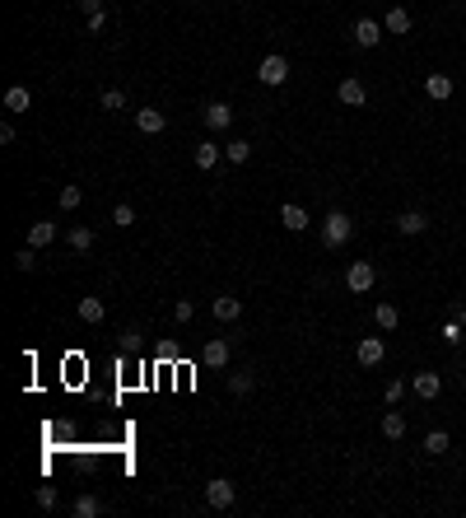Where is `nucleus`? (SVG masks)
<instances>
[{"label": "nucleus", "instance_id": "obj_1", "mask_svg": "<svg viewBox=\"0 0 466 518\" xmlns=\"http://www.w3.org/2000/svg\"><path fill=\"white\" fill-rule=\"evenodd\" d=\"M350 234H355V220H350L345 210H326V220H322V248H345Z\"/></svg>", "mask_w": 466, "mask_h": 518}, {"label": "nucleus", "instance_id": "obj_2", "mask_svg": "<svg viewBox=\"0 0 466 518\" xmlns=\"http://www.w3.org/2000/svg\"><path fill=\"white\" fill-rule=\"evenodd\" d=\"M256 79H261L266 89H280V84L289 79V61L280 57V52H271V57L261 61V66H256Z\"/></svg>", "mask_w": 466, "mask_h": 518}, {"label": "nucleus", "instance_id": "obj_3", "mask_svg": "<svg viewBox=\"0 0 466 518\" xmlns=\"http://www.w3.org/2000/svg\"><path fill=\"white\" fill-rule=\"evenodd\" d=\"M373 281H377V266H373V261H350L345 285H350L355 294H368V290H373Z\"/></svg>", "mask_w": 466, "mask_h": 518}, {"label": "nucleus", "instance_id": "obj_4", "mask_svg": "<svg viewBox=\"0 0 466 518\" xmlns=\"http://www.w3.org/2000/svg\"><path fill=\"white\" fill-rule=\"evenodd\" d=\"M233 500H238V490H233V481H224V476H215V481L205 485V505L210 509H233Z\"/></svg>", "mask_w": 466, "mask_h": 518}, {"label": "nucleus", "instance_id": "obj_5", "mask_svg": "<svg viewBox=\"0 0 466 518\" xmlns=\"http://www.w3.org/2000/svg\"><path fill=\"white\" fill-rule=\"evenodd\" d=\"M382 355H387V346H382V337H364L355 346V360L364 364V369H373V364H382Z\"/></svg>", "mask_w": 466, "mask_h": 518}, {"label": "nucleus", "instance_id": "obj_6", "mask_svg": "<svg viewBox=\"0 0 466 518\" xmlns=\"http://www.w3.org/2000/svg\"><path fill=\"white\" fill-rule=\"evenodd\" d=\"M280 225H285L289 234H303V229H308V210H303L299 201H285L280 205Z\"/></svg>", "mask_w": 466, "mask_h": 518}, {"label": "nucleus", "instance_id": "obj_7", "mask_svg": "<svg viewBox=\"0 0 466 518\" xmlns=\"http://www.w3.org/2000/svg\"><path fill=\"white\" fill-rule=\"evenodd\" d=\"M411 388H415V393L424 397V402H433V397L443 393V378H438V373H433V369H420V373H415V378H411Z\"/></svg>", "mask_w": 466, "mask_h": 518}, {"label": "nucleus", "instance_id": "obj_8", "mask_svg": "<svg viewBox=\"0 0 466 518\" xmlns=\"http://www.w3.org/2000/svg\"><path fill=\"white\" fill-rule=\"evenodd\" d=\"M336 98H341L345 108H359V103L368 98V89H364V79H355V75H350V79H341V89H336Z\"/></svg>", "mask_w": 466, "mask_h": 518}, {"label": "nucleus", "instance_id": "obj_9", "mask_svg": "<svg viewBox=\"0 0 466 518\" xmlns=\"http://www.w3.org/2000/svg\"><path fill=\"white\" fill-rule=\"evenodd\" d=\"M200 360L210 364V369H224V364H229V341L210 337V341H205V350H200Z\"/></svg>", "mask_w": 466, "mask_h": 518}, {"label": "nucleus", "instance_id": "obj_10", "mask_svg": "<svg viewBox=\"0 0 466 518\" xmlns=\"http://www.w3.org/2000/svg\"><path fill=\"white\" fill-rule=\"evenodd\" d=\"M424 229H429V220H424V210H401V215H397V234L415 238V234H424Z\"/></svg>", "mask_w": 466, "mask_h": 518}, {"label": "nucleus", "instance_id": "obj_11", "mask_svg": "<svg viewBox=\"0 0 466 518\" xmlns=\"http://www.w3.org/2000/svg\"><path fill=\"white\" fill-rule=\"evenodd\" d=\"M382 33H387V28H382L377 19H359L355 23V43L359 47H377V43H382Z\"/></svg>", "mask_w": 466, "mask_h": 518}, {"label": "nucleus", "instance_id": "obj_12", "mask_svg": "<svg viewBox=\"0 0 466 518\" xmlns=\"http://www.w3.org/2000/svg\"><path fill=\"white\" fill-rule=\"evenodd\" d=\"M210 308H215V317H220V322H238V317H243V299H233V294H220Z\"/></svg>", "mask_w": 466, "mask_h": 518}, {"label": "nucleus", "instance_id": "obj_13", "mask_svg": "<svg viewBox=\"0 0 466 518\" xmlns=\"http://www.w3.org/2000/svg\"><path fill=\"white\" fill-rule=\"evenodd\" d=\"M205 126H210V131H229L233 126V108L229 103H210V108H205Z\"/></svg>", "mask_w": 466, "mask_h": 518}, {"label": "nucleus", "instance_id": "obj_14", "mask_svg": "<svg viewBox=\"0 0 466 518\" xmlns=\"http://www.w3.org/2000/svg\"><path fill=\"white\" fill-rule=\"evenodd\" d=\"M47 243H56V225L52 220H33L28 225V248H47Z\"/></svg>", "mask_w": 466, "mask_h": 518}, {"label": "nucleus", "instance_id": "obj_15", "mask_svg": "<svg viewBox=\"0 0 466 518\" xmlns=\"http://www.w3.org/2000/svg\"><path fill=\"white\" fill-rule=\"evenodd\" d=\"M135 126H140L144 135H159V131L168 126V117L159 113V108H140V113H135Z\"/></svg>", "mask_w": 466, "mask_h": 518}, {"label": "nucleus", "instance_id": "obj_16", "mask_svg": "<svg viewBox=\"0 0 466 518\" xmlns=\"http://www.w3.org/2000/svg\"><path fill=\"white\" fill-rule=\"evenodd\" d=\"M28 103H33L28 84H10V89H5V108H10V113H28Z\"/></svg>", "mask_w": 466, "mask_h": 518}, {"label": "nucleus", "instance_id": "obj_17", "mask_svg": "<svg viewBox=\"0 0 466 518\" xmlns=\"http://www.w3.org/2000/svg\"><path fill=\"white\" fill-rule=\"evenodd\" d=\"M382 28H387V33H411V10H401V5H392L387 10V19H382Z\"/></svg>", "mask_w": 466, "mask_h": 518}, {"label": "nucleus", "instance_id": "obj_18", "mask_svg": "<svg viewBox=\"0 0 466 518\" xmlns=\"http://www.w3.org/2000/svg\"><path fill=\"white\" fill-rule=\"evenodd\" d=\"M424 94H429V98H453V79L448 75H424Z\"/></svg>", "mask_w": 466, "mask_h": 518}, {"label": "nucleus", "instance_id": "obj_19", "mask_svg": "<svg viewBox=\"0 0 466 518\" xmlns=\"http://www.w3.org/2000/svg\"><path fill=\"white\" fill-rule=\"evenodd\" d=\"M220 154H224V150L215 145V140H200L191 159H196V169H215V164H220Z\"/></svg>", "mask_w": 466, "mask_h": 518}, {"label": "nucleus", "instance_id": "obj_20", "mask_svg": "<svg viewBox=\"0 0 466 518\" xmlns=\"http://www.w3.org/2000/svg\"><path fill=\"white\" fill-rule=\"evenodd\" d=\"M79 317H84V322H103V317H108V304H103L98 294H89V299H79Z\"/></svg>", "mask_w": 466, "mask_h": 518}, {"label": "nucleus", "instance_id": "obj_21", "mask_svg": "<svg viewBox=\"0 0 466 518\" xmlns=\"http://www.w3.org/2000/svg\"><path fill=\"white\" fill-rule=\"evenodd\" d=\"M70 514H75V518H98L103 514V500L98 495H79L75 505H70Z\"/></svg>", "mask_w": 466, "mask_h": 518}, {"label": "nucleus", "instance_id": "obj_22", "mask_svg": "<svg viewBox=\"0 0 466 518\" xmlns=\"http://www.w3.org/2000/svg\"><path fill=\"white\" fill-rule=\"evenodd\" d=\"M382 434H387V439H406V416H401V411H387V416H382Z\"/></svg>", "mask_w": 466, "mask_h": 518}, {"label": "nucleus", "instance_id": "obj_23", "mask_svg": "<svg viewBox=\"0 0 466 518\" xmlns=\"http://www.w3.org/2000/svg\"><path fill=\"white\" fill-rule=\"evenodd\" d=\"M224 159H229V164H247V159H252V145H247V140H229V145H224Z\"/></svg>", "mask_w": 466, "mask_h": 518}, {"label": "nucleus", "instance_id": "obj_24", "mask_svg": "<svg viewBox=\"0 0 466 518\" xmlns=\"http://www.w3.org/2000/svg\"><path fill=\"white\" fill-rule=\"evenodd\" d=\"M373 322L382 327V332H392V327L401 322V313H397V308H392V304H377V308H373Z\"/></svg>", "mask_w": 466, "mask_h": 518}, {"label": "nucleus", "instance_id": "obj_25", "mask_svg": "<svg viewBox=\"0 0 466 518\" xmlns=\"http://www.w3.org/2000/svg\"><path fill=\"white\" fill-rule=\"evenodd\" d=\"M14 271H23V276L38 271V248H19V252H14Z\"/></svg>", "mask_w": 466, "mask_h": 518}, {"label": "nucleus", "instance_id": "obj_26", "mask_svg": "<svg viewBox=\"0 0 466 518\" xmlns=\"http://www.w3.org/2000/svg\"><path fill=\"white\" fill-rule=\"evenodd\" d=\"M424 453H433V458H443V453H448V434H443V429L424 434Z\"/></svg>", "mask_w": 466, "mask_h": 518}, {"label": "nucleus", "instance_id": "obj_27", "mask_svg": "<svg viewBox=\"0 0 466 518\" xmlns=\"http://www.w3.org/2000/svg\"><path fill=\"white\" fill-rule=\"evenodd\" d=\"M70 248H75V252H89L93 248V229H84V225L70 229Z\"/></svg>", "mask_w": 466, "mask_h": 518}, {"label": "nucleus", "instance_id": "obj_28", "mask_svg": "<svg viewBox=\"0 0 466 518\" xmlns=\"http://www.w3.org/2000/svg\"><path fill=\"white\" fill-rule=\"evenodd\" d=\"M112 225H117V229H131L135 225V210H131V205H112Z\"/></svg>", "mask_w": 466, "mask_h": 518}, {"label": "nucleus", "instance_id": "obj_29", "mask_svg": "<svg viewBox=\"0 0 466 518\" xmlns=\"http://www.w3.org/2000/svg\"><path fill=\"white\" fill-rule=\"evenodd\" d=\"M56 201H61V210H79L84 192H79V187H61V196H56Z\"/></svg>", "mask_w": 466, "mask_h": 518}, {"label": "nucleus", "instance_id": "obj_30", "mask_svg": "<svg viewBox=\"0 0 466 518\" xmlns=\"http://www.w3.org/2000/svg\"><path fill=\"white\" fill-rule=\"evenodd\" d=\"M38 509H56V505H61V495H56V485H38Z\"/></svg>", "mask_w": 466, "mask_h": 518}, {"label": "nucleus", "instance_id": "obj_31", "mask_svg": "<svg viewBox=\"0 0 466 518\" xmlns=\"http://www.w3.org/2000/svg\"><path fill=\"white\" fill-rule=\"evenodd\" d=\"M103 108H108V113H122V108H126V94L122 89H103Z\"/></svg>", "mask_w": 466, "mask_h": 518}, {"label": "nucleus", "instance_id": "obj_32", "mask_svg": "<svg viewBox=\"0 0 466 518\" xmlns=\"http://www.w3.org/2000/svg\"><path fill=\"white\" fill-rule=\"evenodd\" d=\"M229 388H233L238 397H243V393H252V388H256V378H252V373H233V378H229Z\"/></svg>", "mask_w": 466, "mask_h": 518}, {"label": "nucleus", "instance_id": "obj_33", "mask_svg": "<svg viewBox=\"0 0 466 518\" xmlns=\"http://www.w3.org/2000/svg\"><path fill=\"white\" fill-rule=\"evenodd\" d=\"M173 317H178V322H191V317H196V304H191V299H178V308H173Z\"/></svg>", "mask_w": 466, "mask_h": 518}, {"label": "nucleus", "instance_id": "obj_34", "mask_svg": "<svg viewBox=\"0 0 466 518\" xmlns=\"http://www.w3.org/2000/svg\"><path fill=\"white\" fill-rule=\"evenodd\" d=\"M401 393H406V383H401V378H392V383L382 388V397H387V402H401Z\"/></svg>", "mask_w": 466, "mask_h": 518}, {"label": "nucleus", "instance_id": "obj_35", "mask_svg": "<svg viewBox=\"0 0 466 518\" xmlns=\"http://www.w3.org/2000/svg\"><path fill=\"white\" fill-rule=\"evenodd\" d=\"M135 346H140V332H135V327H126V332H122V350H135Z\"/></svg>", "mask_w": 466, "mask_h": 518}, {"label": "nucleus", "instance_id": "obj_36", "mask_svg": "<svg viewBox=\"0 0 466 518\" xmlns=\"http://www.w3.org/2000/svg\"><path fill=\"white\" fill-rule=\"evenodd\" d=\"M79 10L84 14H108V5H103V0H79Z\"/></svg>", "mask_w": 466, "mask_h": 518}]
</instances>
